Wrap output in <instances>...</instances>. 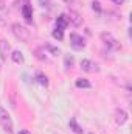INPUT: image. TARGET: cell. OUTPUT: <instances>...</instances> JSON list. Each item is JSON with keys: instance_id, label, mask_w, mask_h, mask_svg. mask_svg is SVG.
<instances>
[{"instance_id": "7", "label": "cell", "mask_w": 132, "mask_h": 134, "mask_svg": "<svg viewBox=\"0 0 132 134\" xmlns=\"http://www.w3.org/2000/svg\"><path fill=\"white\" fill-rule=\"evenodd\" d=\"M115 122L118 125H124L128 122V112L124 109H117L115 111Z\"/></svg>"}, {"instance_id": "15", "label": "cell", "mask_w": 132, "mask_h": 134, "mask_svg": "<svg viewBox=\"0 0 132 134\" xmlns=\"http://www.w3.org/2000/svg\"><path fill=\"white\" fill-rule=\"evenodd\" d=\"M53 37L62 41V37H64V30H61V28H55V31H53Z\"/></svg>"}, {"instance_id": "4", "label": "cell", "mask_w": 132, "mask_h": 134, "mask_svg": "<svg viewBox=\"0 0 132 134\" xmlns=\"http://www.w3.org/2000/svg\"><path fill=\"white\" fill-rule=\"evenodd\" d=\"M9 52H11L9 44H8L5 39H0V58H2V61H6V59H8Z\"/></svg>"}, {"instance_id": "1", "label": "cell", "mask_w": 132, "mask_h": 134, "mask_svg": "<svg viewBox=\"0 0 132 134\" xmlns=\"http://www.w3.org/2000/svg\"><path fill=\"white\" fill-rule=\"evenodd\" d=\"M11 31L13 34L19 39V41H22V42H27L28 39H30V30H27L23 25H20V24H13L11 25Z\"/></svg>"}, {"instance_id": "10", "label": "cell", "mask_w": 132, "mask_h": 134, "mask_svg": "<svg viewBox=\"0 0 132 134\" xmlns=\"http://www.w3.org/2000/svg\"><path fill=\"white\" fill-rule=\"evenodd\" d=\"M11 59H13L16 64H22V63L25 61V58H23L22 52H19V50H14V52L11 53Z\"/></svg>"}, {"instance_id": "5", "label": "cell", "mask_w": 132, "mask_h": 134, "mask_svg": "<svg viewBox=\"0 0 132 134\" xmlns=\"http://www.w3.org/2000/svg\"><path fill=\"white\" fill-rule=\"evenodd\" d=\"M81 69H82L84 72H89V73L98 70V69H97V64H95L93 61H90V59H82V61H81Z\"/></svg>"}, {"instance_id": "14", "label": "cell", "mask_w": 132, "mask_h": 134, "mask_svg": "<svg viewBox=\"0 0 132 134\" xmlns=\"http://www.w3.org/2000/svg\"><path fill=\"white\" fill-rule=\"evenodd\" d=\"M36 80H37L39 84H42V86H48V78H47L44 73L37 72V73H36Z\"/></svg>"}, {"instance_id": "13", "label": "cell", "mask_w": 132, "mask_h": 134, "mask_svg": "<svg viewBox=\"0 0 132 134\" xmlns=\"http://www.w3.org/2000/svg\"><path fill=\"white\" fill-rule=\"evenodd\" d=\"M68 125H70V128L73 130V133H75V134H82V128L76 123V120H75V119H71Z\"/></svg>"}, {"instance_id": "17", "label": "cell", "mask_w": 132, "mask_h": 134, "mask_svg": "<svg viewBox=\"0 0 132 134\" xmlns=\"http://www.w3.org/2000/svg\"><path fill=\"white\" fill-rule=\"evenodd\" d=\"M92 8L95 9V11H101V6H99V2H92Z\"/></svg>"}, {"instance_id": "20", "label": "cell", "mask_w": 132, "mask_h": 134, "mask_svg": "<svg viewBox=\"0 0 132 134\" xmlns=\"http://www.w3.org/2000/svg\"><path fill=\"white\" fill-rule=\"evenodd\" d=\"M19 134H31V133H30L28 130H20V133H19Z\"/></svg>"}, {"instance_id": "12", "label": "cell", "mask_w": 132, "mask_h": 134, "mask_svg": "<svg viewBox=\"0 0 132 134\" xmlns=\"http://www.w3.org/2000/svg\"><path fill=\"white\" fill-rule=\"evenodd\" d=\"M75 84H76V87H79V89H90V87H92V84H90L87 80H84V78H78Z\"/></svg>"}, {"instance_id": "18", "label": "cell", "mask_w": 132, "mask_h": 134, "mask_svg": "<svg viewBox=\"0 0 132 134\" xmlns=\"http://www.w3.org/2000/svg\"><path fill=\"white\" fill-rule=\"evenodd\" d=\"M73 63H75V61H73V58H71V56H65V64L67 66H73Z\"/></svg>"}, {"instance_id": "6", "label": "cell", "mask_w": 132, "mask_h": 134, "mask_svg": "<svg viewBox=\"0 0 132 134\" xmlns=\"http://www.w3.org/2000/svg\"><path fill=\"white\" fill-rule=\"evenodd\" d=\"M22 14H23L25 20H27L28 24H31V22H33V9H31V5H30L28 2L22 6Z\"/></svg>"}, {"instance_id": "19", "label": "cell", "mask_w": 132, "mask_h": 134, "mask_svg": "<svg viewBox=\"0 0 132 134\" xmlns=\"http://www.w3.org/2000/svg\"><path fill=\"white\" fill-rule=\"evenodd\" d=\"M112 2H113L115 5H123V3H124V0H112Z\"/></svg>"}, {"instance_id": "11", "label": "cell", "mask_w": 132, "mask_h": 134, "mask_svg": "<svg viewBox=\"0 0 132 134\" xmlns=\"http://www.w3.org/2000/svg\"><path fill=\"white\" fill-rule=\"evenodd\" d=\"M68 22H71L73 25H81V17H79V14L78 13H75V11H70V14H68Z\"/></svg>"}, {"instance_id": "9", "label": "cell", "mask_w": 132, "mask_h": 134, "mask_svg": "<svg viewBox=\"0 0 132 134\" xmlns=\"http://www.w3.org/2000/svg\"><path fill=\"white\" fill-rule=\"evenodd\" d=\"M101 39L104 41V44H106V45H109V47H117V44H115L117 41H115V39L112 37V34H109V33H103V34H101Z\"/></svg>"}, {"instance_id": "2", "label": "cell", "mask_w": 132, "mask_h": 134, "mask_svg": "<svg viewBox=\"0 0 132 134\" xmlns=\"http://www.w3.org/2000/svg\"><path fill=\"white\" fill-rule=\"evenodd\" d=\"M0 125H2V128H3L6 133L13 134V120H11V115H9L8 111L3 109L2 106H0Z\"/></svg>"}, {"instance_id": "21", "label": "cell", "mask_w": 132, "mask_h": 134, "mask_svg": "<svg viewBox=\"0 0 132 134\" xmlns=\"http://www.w3.org/2000/svg\"><path fill=\"white\" fill-rule=\"evenodd\" d=\"M62 2H65V3H73L75 0H62Z\"/></svg>"}, {"instance_id": "3", "label": "cell", "mask_w": 132, "mask_h": 134, "mask_svg": "<svg viewBox=\"0 0 132 134\" xmlns=\"http://www.w3.org/2000/svg\"><path fill=\"white\" fill-rule=\"evenodd\" d=\"M70 44H71V47L75 50H82L86 47V42H84L82 36H79V34H76V33L70 34Z\"/></svg>"}, {"instance_id": "8", "label": "cell", "mask_w": 132, "mask_h": 134, "mask_svg": "<svg viewBox=\"0 0 132 134\" xmlns=\"http://www.w3.org/2000/svg\"><path fill=\"white\" fill-rule=\"evenodd\" d=\"M67 24H68V19H67L65 14H61L58 19H56V28H61V30H65Z\"/></svg>"}, {"instance_id": "16", "label": "cell", "mask_w": 132, "mask_h": 134, "mask_svg": "<svg viewBox=\"0 0 132 134\" xmlns=\"http://www.w3.org/2000/svg\"><path fill=\"white\" fill-rule=\"evenodd\" d=\"M5 11H6V5H5V0H0V17H3Z\"/></svg>"}]
</instances>
